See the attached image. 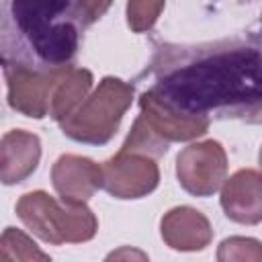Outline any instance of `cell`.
Returning a JSON list of instances; mask_svg holds the SVG:
<instances>
[{"label": "cell", "instance_id": "6da1fadb", "mask_svg": "<svg viewBox=\"0 0 262 262\" xmlns=\"http://www.w3.org/2000/svg\"><path fill=\"white\" fill-rule=\"evenodd\" d=\"M145 74L147 90L184 115L248 121L262 106V33L160 43Z\"/></svg>", "mask_w": 262, "mask_h": 262}, {"label": "cell", "instance_id": "7a4b0ae2", "mask_svg": "<svg viewBox=\"0 0 262 262\" xmlns=\"http://www.w3.org/2000/svg\"><path fill=\"white\" fill-rule=\"evenodd\" d=\"M76 0H4L2 68L51 72L74 66L84 31Z\"/></svg>", "mask_w": 262, "mask_h": 262}, {"label": "cell", "instance_id": "3957f363", "mask_svg": "<svg viewBox=\"0 0 262 262\" xmlns=\"http://www.w3.org/2000/svg\"><path fill=\"white\" fill-rule=\"evenodd\" d=\"M18 219L45 244H84L98 231V219L86 203H59L45 190H33L16 203Z\"/></svg>", "mask_w": 262, "mask_h": 262}, {"label": "cell", "instance_id": "277c9868", "mask_svg": "<svg viewBox=\"0 0 262 262\" xmlns=\"http://www.w3.org/2000/svg\"><path fill=\"white\" fill-rule=\"evenodd\" d=\"M133 94V84L115 76L102 78L98 86L86 96V100L59 123L61 133L78 143H108L115 137L127 108L131 106Z\"/></svg>", "mask_w": 262, "mask_h": 262}, {"label": "cell", "instance_id": "5b68a950", "mask_svg": "<svg viewBox=\"0 0 262 262\" xmlns=\"http://www.w3.org/2000/svg\"><path fill=\"white\" fill-rule=\"evenodd\" d=\"M158 158L121 145V149L102 164V188L121 201L141 199L160 184Z\"/></svg>", "mask_w": 262, "mask_h": 262}, {"label": "cell", "instance_id": "8992f818", "mask_svg": "<svg viewBox=\"0 0 262 262\" xmlns=\"http://www.w3.org/2000/svg\"><path fill=\"white\" fill-rule=\"evenodd\" d=\"M176 178L192 196H211L227 178V154L215 139L186 145L176 156Z\"/></svg>", "mask_w": 262, "mask_h": 262}, {"label": "cell", "instance_id": "52a82bcc", "mask_svg": "<svg viewBox=\"0 0 262 262\" xmlns=\"http://www.w3.org/2000/svg\"><path fill=\"white\" fill-rule=\"evenodd\" d=\"M70 68H59L51 72L4 68L6 94H8L10 108L29 119L49 117V104H51L53 90Z\"/></svg>", "mask_w": 262, "mask_h": 262}, {"label": "cell", "instance_id": "ba28073f", "mask_svg": "<svg viewBox=\"0 0 262 262\" xmlns=\"http://www.w3.org/2000/svg\"><path fill=\"white\" fill-rule=\"evenodd\" d=\"M139 117L147 129L168 145L174 141H192L205 135L211 125L209 117L184 115L162 102L151 90H145L139 96Z\"/></svg>", "mask_w": 262, "mask_h": 262}, {"label": "cell", "instance_id": "9c48e42d", "mask_svg": "<svg viewBox=\"0 0 262 262\" xmlns=\"http://www.w3.org/2000/svg\"><path fill=\"white\" fill-rule=\"evenodd\" d=\"M51 184L63 203H88L102 188V166L84 156L63 154L51 168Z\"/></svg>", "mask_w": 262, "mask_h": 262}, {"label": "cell", "instance_id": "30bf717a", "mask_svg": "<svg viewBox=\"0 0 262 262\" xmlns=\"http://www.w3.org/2000/svg\"><path fill=\"white\" fill-rule=\"evenodd\" d=\"M227 219L239 225H256L262 221V170L242 168L225 178L219 196Z\"/></svg>", "mask_w": 262, "mask_h": 262}, {"label": "cell", "instance_id": "8fae6325", "mask_svg": "<svg viewBox=\"0 0 262 262\" xmlns=\"http://www.w3.org/2000/svg\"><path fill=\"white\" fill-rule=\"evenodd\" d=\"M160 233L166 246L176 252H201L213 239V227L209 219L192 207H174L164 213L160 221Z\"/></svg>", "mask_w": 262, "mask_h": 262}, {"label": "cell", "instance_id": "7c38bea8", "mask_svg": "<svg viewBox=\"0 0 262 262\" xmlns=\"http://www.w3.org/2000/svg\"><path fill=\"white\" fill-rule=\"evenodd\" d=\"M41 139L25 129L4 133L0 143V178L6 186L25 182L39 166Z\"/></svg>", "mask_w": 262, "mask_h": 262}, {"label": "cell", "instance_id": "4fadbf2b", "mask_svg": "<svg viewBox=\"0 0 262 262\" xmlns=\"http://www.w3.org/2000/svg\"><path fill=\"white\" fill-rule=\"evenodd\" d=\"M92 84H94V78L90 70L72 66L61 76V80L57 82L53 90L51 104H49V117L57 123L68 119L92 92Z\"/></svg>", "mask_w": 262, "mask_h": 262}, {"label": "cell", "instance_id": "5bb4252c", "mask_svg": "<svg viewBox=\"0 0 262 262\" xmlns=\"http://www.w3.org/2000/svg\"><path fill=\"white\" fill-rule=\"evenodd\" d=\"M0 258L2 260H49V254L43 252L27 233H23L16 227H6L0 237Z\"/></svg>", "mask_w": 262, "mask_h": 262}, {"label": "cell", "instance_id": "9a60e30c", "mask_svg": "<svg viewBox=\"0 0 262 262\" xmlns=\"http://www.w3.org/2000/svg\"><path fill=\"white\" fill-rule=\"evenodd\" d=\"M166 0H127V25L133 33H147L158 23Z\"/></svg>", "mask_w": 262, "mask_h": 262}, {"label": "cell", "instance_id": "2e32d148", "mask_svg": "<svg viewBox=\"0 0 262 262\" xmlns=\"http://www.w3.org/2000/svg\"><path fill=\"white\" fill-rule=\"evenodd\" d=\"M217 260H221V262H231V260L262 262V242H258L254 237H242V235L227 237L219 244Z\"/></svg>", "mask_w": 262, "mask_h": 262}, {"label": "cell", "instance_id": "e0dca14e", "mask_svg": "<svg viewBox=\"0 0 262 262\" xmlns=\"http://www.w3.org/2000/svg\"><path fill=\"white\" fill-rule=\"evenodd\" d=\"M111 4H113V0H76L78 12L86 27L96 23L100 16H104L106 10L111 8Z\"/></svg>", "mask_w": 262, "mask_h": 262}, {"label": "cell", "instance_id": "ac0fdd59", "mask_svg": "<svg viewBox=\"0 0 262 262\" xmlns=\"http://www.w3.org/2000/svg\"><path fill=\"white\" fill-rule=\"evenodd\" d=\"M121 256H131V258H133V256H139L141 260H145V258H147V256H145V254H141V252H133V250L129 252V250L125 248V250H119V252H113V254H108V260H111V258H121Z\"/></svg>", "mask_w": 262, "mask_h": 262}, {"label": "cell", "instance_id": "d6986e66", "mask_svg": "<svg viewBox=\"0 0 262 262\" xmlns=\"http://www.w3.org/2000/svg\"><path fill=\"white\" fill-rule=\"evenodd\" d=\"M248 123H262V106H258V108H256V111L250 115Z\"/></svg>", "mask_w": 262, "mask_h": 262}, {"label": "cell", "instance_id": "ffe728a7", "mask_svg": "<svg viewBox=\"0 0 262 262\" xmlns=\"http://www.w3.org/2000/svg\"><path fill=\"white\" fill-rule=\"evenodd\" d=\"M258 164H260V170H262V147H260V154H258Z\"/></svg>", "mask_w": 262, "mask_h": 262}]
</instances>
